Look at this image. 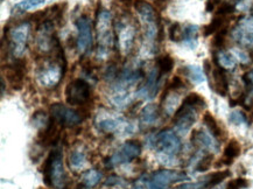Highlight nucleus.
Listing matches in <instances>:
<instances>
[{"mask_svg":"<svg viewBox=\"0 0 253 189\" xmlns=\"http://www.w3.org/2000/svg\"><path fill=\"white\" fill-rule=\"evenodd\" d=\"M230 53L233 55V57L236 58L237 62H239V63L242 64H249L250 61H251L250 55L246 53L245 50H243L242 48H232V49L230 50Z\"/></svg>","mask_w":253,"mask_h":189,"instance_id":"37","label":"nucleus"},{"mask_svg":"<svg viewBox=\"0 0 253 189\" xmlns=\"http://www.w3.org/2000/svg\"><path fill=\"white\" fill-rule=\"evenodd\" d=\"M91 89L83 78H75L66 88V100L70 105H84L90 99Z\"/></svg>","mask_w":253,"mask_h":189,"instance_id":"9","label":"nucleus"},{"mask_svg":"<svg viewBox=\"0 0 253 189\" xmlns=\"http://www.w3.org/2000/svg\"><path fill=\"white\" fill-rule=\"evenodd\" d=\"M49 118L46 115V112L42 111V110H39L33 115V124L37 128L40 129H44L47 128V125L49 124Z\"/></svg>","mask_w":253,"mask_h":189,"instance_id":"35","label":"nucleus"},{"mask_svg":"<svg viewBox=\"0 0 253 189\" xmlns=\"http://www.w3.org/2000/svg\"><path fill=\"white\" fill-rule=\"evenodd\" d=\"M26 75V61L22 58H17L12 66L6 70V78L14 90H21L24 86V80Z\"/></svg>","mask_w":253,"mask_h":189,"instance_id":"17","label":"nucleus"},{"mask_svg":"<svg viewBox=\"0 0 253 189\" xmlns=\"http://www.w3.org/2000/svg\"><path fill=\"white\" fill-rule=\"evenodd\" d=\"M77 40L76 48L80 54H85L92 47V28L89 17L82 15L76 21Z\"/></svg>","mask_w":253,"mask_h":189,"instance_id":"14","label":"nucleus"},{"mask_svg":"<svg viewBox=\"0 0 253 189\" xmlns=\"http://www.w3.org/2000/svg\"><path fill=\"white\" fill-rule=\"evenodd\" d=\"M162 74L159 68L155 66L148 71L146 83L137 91V97L145 100H151L157 96L159 88H160V80Z\"/></svg>","mask_w":253,"mask_h":189,"instance_id":"15","label":"nucleus"},{"mask_svg":"<svg viewBox=\"0 0 253 189\" xmlns=\"http://www.w3.org/2000/svg\"><path fill=\"white\" fill-rule=\"evenodd\" d=\"M135 11H137L139 22L144 34V45L141 48V55L144 57L153 56L157 53V46L155 42L160 39V27H159V21L157 17L155 8L150 2L146 0H134L133 2Z\"/></svg>","mask_w":253,"mask_h":189,"instance_id":"1","label":"nucleus"},{"mask_svg":"<svg viewBox=\"0 0 253 189\" xmlns=\"http://www.w3.org/2000/svg\"><path fill=\"white\" fill-rule=\"evenodd\" d=\"M230 174H231V173H230L228 169L212 173V174H210L209 177H208L207 188H213L216 187V186H218L219 184H222L225 179H228L230 177Z\"/></svg>","mask_w":253,"mask_h":189,"instance_id":"30","label":"nucleus"},{"mask_svg":"<svg viewBox=\"0 0 253 189\" xmlns=\"http://www.w3.org/2000/svg\"><path fill=\"white\" fill-rule=\"evenodd\" d=\"M64 74H66V70H64L62 63L60 61L47 60L43 61V63L38 68L37 78L38 82L42 87L51 89V88L56 87L60 83L61 78L63 77Z\"/></svg>","mask_w":253,"mask_h":189,"instance_id":"6","label":"nucleus"},{"mask_svg":"<svg viewBox=\"0 0 253 189\" xmlns=\"http://www.w3.org/2000/svg\"><path fill=\"white\" fill-rule=\"evenodd\" d=\"M116 29L117 35H118V47L121 53L126 56L131 53L133 49V45H134L135 35H137V31L135 27L128 21L125 20V18L119 19L116 22Z\"/></svg>","mask_w":253,"mask_h":189,"instance_id":"12","label":"nucleus"},{"mask_svg":"<svg viewBox=\"0 0 253 189\" xmlns=\"http://www.w3.org/2000/svg\"><path fill=\"white\" fill-rule=\"evenodd\" d=\"M151 1L154 4L155 8L162 11V9H165L167 7L168 4L170 2V0H151Z\"/></svg>","mask_w":253,"mask_h":189,"instance_id":"43","label":"nucleus"},{"mask_svg":"<svg viewBox=\"0 0 253 189\" xmlns=\"http://www.w3.org/2000/svg\"><path fill=\"white\" fill-rule=\"evenodd\" d=\"M226 34H228V26H225V27L219 29V31L215 34V37H213V39H212L213 47L217 48V49H220V48L224 46Z\"/></svg>","mask_w":253,"mask_h":189,"instance_id":"36","label":"nucleus"},{"mask_svg":"<svg viewBox=\"0 0 253 189\" xmlns=\"http://www.w3.org/2000/svg\"><path fill=\"white\" fill-rule=\"evenodd\" d=\"M97 129L105 133L117 136H128L134 131V126L125 117L112 113H99L96 119Z\"/></svg>","mask_w":253,"mask_h":189,"instance_id":"5","label":"nucleus"},{"mask_svg":"<svg viewBox=\"0 0 253 189\" xmlns=\"http://www.w3.org/2000/svg\"><path fill=\"white\" fill-rule=\"evenodd\" d=\"M200 27L197 25H187L183 27L182 45L189 49H195L197 47V38H199Z\"/></svg>","mask_w":253,"mask_h":189,"instance_id":"22","label":"nucleus"},{"mask_svg":"<svg viewBox=\"0 0 253 189\" xmlns=\"http://www.w3.org/2000/svg\"><path fill=\"white\" fill-rule=\"evenodd\" d=\"M237 26L241 29H243L244 32H246V33L253 35V15H249V17L243 18Z\"/></svg>","mask_w":253,"mask_h":189,"instance_id":"39","label":"nucleus"},{"mask_svg":"<svg viewBox=\"0 0 253 189\" xmlns=\"http://www.w3.org/2000/svg\"><path fill=\"white\" fill-rule=\"evenodd\" d=\"M180 104V94L178 91L175 90H166L162 97V106H164V111L166 115L170 116L176 112V107Z\"/></svg>","mask_w":253,"mask_h":189,"instance_id":"21","label":"nucleus"},{"mask_svg":"<svg viewBox=\"0 0 253 189\" xmlns=\"http://www.w3.org/2000/svg\"><path fill=\"white\" fill-rule=\"evenodd\" d=\"M216 63L223 69H233L236 67L237 61L230 51L219 50L216 54Z\"/></svg>","mask_w":253,"mask_h":189,"instance_id":"28","label":"nucleus"},{"mask_svg":"<svg viewBox=\"0 0 253 189\" xmlns=\"http://www.w3.org/2000/svg\"><path fill=\"white\" fill-rule=\"evenodd\" d=\"M69 164L70 167L74 168L75 171L83 169L87 164V159L85 152L82 148H75L70 153L69 156Z\"/></svg>","mask_w":253,"mask_h":189,"instance_id":"25","label":"nucleus"},{"mask_svg":"<svg viewBox=\"0 0 253 189\" xmlns=\"http://www.w3.org/2000/svg\"><path fill=\"white\" fill-rule=\"evenodd\" d=\"M43 181L47 187L64 189L67 186V172L63 165V155L60 149L51 151L42 165Z\"/></svg>","mask_w":253,"mask_h":189,"instance_id":"3","label":"nucleus"},{"mask_svg":"<svg viewBox=\"0 0 253 189\" xmlns=\"http://www.w3.org/2000/svg\"><path fill=\"white\" fill-rule=\"evenodd\" d=\"M119 2H121V4L124 6V7H131V5L133 4V0H119Z\"/></svg>","mask_w":253,"mask_h":189,"instance_id":"45","label":"nucleus"},{"mask_svg":"<svg viewBox=\"0 0 253 189\" xmlns=\"http://www.w3.org/2000/svg\"><path fill=\"white\" fill-rule=\"evenodd\" d=\"M29 31L31 26L28 22H22V24L15 26L9 31V49L14 57L20 58L26 50V45H27Z\"/></svg>","mask_w":253,"mask_h":189,"instance_id":"11","label":"nucleus"},{"mask_svg":"<svg viewBox=\"0 0 253 189\" xmlns=\"http://www.w3.org/2000/svg\"><path fill=\"white\" fill-rule=\"evenodd\" d=\"M141 154V144L138 140H128L123 144L109 159L110 167L128 164L140 156Z\"/></svg>","mask_w":253,"mask_h":189,"instance_id":"10","label":"nucleus"},{"mask_svg":"<svg viewBox=\"0 0 253 189\" xmlns=\"http://www.w3.org/2000/svg\"><path fill=\"white\" fill-rule=\"evenodd\" d=\"M157 67L162 75L169 74L174 68V58L168 54L159 56L157 60Z\"/></svg>","mask_w":253,"mask_h":189,"instance_id":"29","label":"nucleus"},{"mask_svg":"<svg viewBox=\"0 0 253 189\" xmlns=\"http://www.w3.org/2000/svg\"><path fill=\"white\" fill-rule=\"evenodd\" d=\"M225 26H228V20H226V17L216 15V17L211 20V22L204 27L203 35L204 37H210L211 34H216L219 29L225 27Z\"/></svg>","mask_w":253,"mask_h":189,"instance_id":"27","label":"nucleus"},{"mask_svg":"<svg viewBox=\"0 0 253 189\" xmlns=\"http://www.w3.org/2000/svg\"><path fill=\"white\" fill-rule=\"evenodd\" d=\"M199 111L200 110L197 107L182 102L173 117L175 131L180 135H186L187 132H189V130L196 123Z\"/></svg>","mask_w":253,"mask_h":189,"instance_id":"7","label":"nucleus"},{"mask_svg":"<svg viewBox=\"0 0 253 189\" xmlns=\"http://www.w3.org/2000/svg\"><path fill=\"white\" fill-rule=\"evenodd\" d=\"M236 9V5H233L232 2H222L219 5V7L217 8L216 15H220V17H228V15L232 14Z\"/></svg>","mask_w":253,"mask_h":189,"instance_id":"38","label":"nucleus"},{"mask_svg":"<svg viewBox=\"0 0 253 189\" xmlns=\"http://www.w3.org/2000/svg\"><path fill=\"white\" fill-rule=\"evenodd\" d=\"M222 0H207V4H206V11L207 12H212L215 7L218 4H220Z\"/></svg>","mask_w":253,"mask_h":189,"instance_id":"44","label":"nucleus"},{"mask_svg":"<svg viewBox=\"0 0 253 189\" xmlns=\"http://www.w3.org/2000/svg\"><path fill=\"white\" fill-rule=\"evenodd\" d=\"M182 71L194 84H202L203 82H206L207 74L202 67L196 66V64H191V66L183 67Z\"/></svg>","mask_w":253,"mask_h":189,"instance_id":"23","label":"nucleus"},{"mask_svg":"<svg viewBox=\"0 0 253 189\" xmlns=\"http://www.w3.org/2000/svg\"><path fill=\"white\" fill-rule=\"evenodd\" d=\"M249 186V182L246 179H243V178H238V179H235V180H231L226 186L225 189H243V188H246Z\"/></svg>","mask_w":253,"mask_h":189,"instance_id":"41","label":"nucleus"},{"mask_svg":"<svg viewBox=\"0 0 253 189\" xmlns=\"http://www.w3.org/2000/svg\"><path fill=\"white\" fill-rule=\"evenodd\" d=\"M160 122V109L157 104H146L139 112V128L142 131L148 130Z\"/></svg>","mask_w":253,"mask_h":189,"instance_id":"18","label":"nucleus"},{"mask_svg":"<svg viewBox=\"0 0 253 189\" xmlns=\"http://www.w3.org/2000/svg\"><path fill=\"white\" fill-rule=\"evenodd\" d=\"M210 74H211V76H210V87L219 96H226L229 93V81L224 69L217 64L215 68H212V70L207 73V75Z\"/></svg>","mask_w":253,"mask_h":189,"instance_id":"19","label":"nucleus"},{"mask_svg":"<svg viewBox=\"0 0 253 189\" xmlns=\"http://www.w3.org/2000/svg\"><path fill=\"white\" fill-rule=\"evenodd\" d=\"M183 102L197 107L199 110H202L207 106V102L206 99H204V97H202L200 94H196V93H191L189 94H187L186 98L183 99Z\"/></svg>","mask_w":253,"mask_h":189,"instance_id":"32","label":"nucleus"},{"mask_svg":"<svg viewBox=\"0 0 253 189\" xmlns=\"http://www.w3.org/2000/svg\"><path fill=\"white\" fill-rule=\"evenodd\" d=\"M106 187H113V186H125V181L119 177H110L105 181Z\"/></svg>","mask_w":253,"mask_h":189,"instance_id":"42","label":"nucleus"},{"mask_svg":"<svg viewBox=\"0 0 253 189\" xmlns=\"http://www.w3.org/2000/svg\"><path fill=\"white\" fill-rule=\"evenodd\" d=\"M186 88V83L183 82V80L180 76H174L171 78L170 83L168 84L167 90H175V91H180Z\"/></svg>","mask_w":253,"mask_h":189,"instance_id":"40","label":"nucleus"},{"mask_svg":"<svg viewBox=\"0 0 253 189\" xmlns=\"http://www.w3.org/2000/svg\"><path fill=\"white\" fill-rule=\"evenodd\" d=\"M44 4H46V0H21L18 4H15L14 9L17 8L21 12H26L41 7Z\"/></svg>","mask_w":253,"mask_h":189,"instance_id":"31","label":"nucleus"},{"mask_svg":"<svg viewBox=\"0 0 253 189\" xmlns=\"http://www.w3.org/2000/svg\"><path fill=\"white\" fill-rule=\"evenodd\" d=\"M229 122L233 125H249L248 117L245 116L244 112L239 111V110H233L229 115Z\"/></svg>","mask_w":253,"mask_h":189,"instance_id":"33","label":"nucleus"},{"mask_svg":"<svg viewBox=\"0 0 253 189\" xmlns=\"http://www.w3.org/2000/svg\"><path fill=\"white\" fill-rule=\"evenodd\" d=\"M97 41H98V50L97 57L105 60L109 56L110 50L113 47V26L112 15L108 9H100L97 14Z\"/></svg>","mask_w":253,"mask_h":189,"instance_id":"4","label":"nucleus"},{"mask_svg":"<svg viewBox=\"0 0 253 189\" xmlns=\"http://www.w3.org/2000/svg\"><path fill=\"white\" fill-rule=\"evenodd\" d=\"M241 151H242L241 144H239L236 139L230 140L228 145L225 146L224 152H223V156L222 159H220V165L230 166L231 164H233L235 159L241 154Z\"/></svg>","mask_w":253,"mask_h":189,"instance_id":"20","label":"nucleus"},{"mask_svg":"<svg viewBox=\"0 0 253 189\" xmlns=\"http://www.w3.org/2000/svg\"><path fill=\"white\" fill-rule=\"evenodd\" d=\"M102 180V173L96 169H89L83 174L82 177V185L85 189H91L96 187Z\"/></svg>","mask_w":253,"mask_h":189,"instance_id":"26","label":"nucleus"},{"mask_svg":"<svg viewBox=\"0 0 253 189\" xmlns=\"http://www.w3.org/2000/svg\"><path fill=\"white\" fill-rule=\"evenodd\" d=\"M50 116L58 125L64 128H74L82 123L84 117L77 110L62 103H53L50 105Z\"/></svg>","mask_w":253,"mask_h":189,"instance_id":"8","label":"nucleus"},{"mask_svg":"<svg viewBox=\"0 0 253 189\" xmlns=\"http://www.w3.org/2000/svg\"><path fill=\"white\" fill-rule=\"evenodd\" d=\"M210 189H225V187H218V186H216V187L210 188Z\"/></svg>","mask_w":253,"mask_h":189,"instance_id":"47","label":"nucleus"},{"mask_svg":"<svg viewBox=\"0 0 253 189\" xmlns=\"http://www.w3.org/2000/svg\"><path fill=\"white\" fill-rule=\"evenodd\" d=\"M151 146L157 149L162 164L174 166L177 164L176 156L182 149V142L173 130H164L157 133L150 140Z\"/></svg>","mask_w":253,"mask_h":189,"instance_id":"2","label":"nucleus"},{"mask_svg":"<svg viewBox=\"0 0 253 189\" xmlns=\"http://www.w3.org/2000/svg\"><path fill=\"white\" fill-rule=\"evenodd\" d=\"M203 123L204 125L207 126L208 131H209L211 135L215 137V138L220 142L222 139H224V132H223V130L220 129L219 124L217 123V120L215 117H213L211 113L210 112H206L203 115Z\"/></svg>","mask_w":253,"mask_h":189,"instance_id":"24","label":"nucleus"},{"mask_svg":"<svg viewBox=\"0 0 253 189\" xmlns=\"http://www.w3.org/2000/svg\"><path fill=\"white\" fill-rule=\"evenodd\" d=\"M5 94V81L4 77H1V96H4Z\"/></svg>","mask_w":253,"mask_h":189,"instance_id":"46","label":"nucleus"},{"mask_svg":"<svg viewBox=\"0 0 253 189\" xmlns=\"http://www.w3.org/2000/svg\"><path fill=\"white\" fill-rule=\"evenodd\" d=\"M182 34H183V28L181 27V25L178 22H174L170 25L169 31H168V35H169L170 41L173 42H181L182 41Z\"/></svg>","mask_w":253,"mask_h":189,"instance_id":"34","label":"nucleus"},{"mask_svg":"<svg viewBox=\"0 0 253 189\" xmlns=\"http://www.w3.org/2000/svg\"><path fill=\"white\" fill-rule=\"evenodd\" d=\"M188 177L182 172L170 171V169H161L155 172L147 180L148 189H167L175 182L187 180Z\"/></svg>","mask_w":253,"mask_h":189,"instance_id":"13","label":"nucleus"},{"mask_svg":"<svg viewBox=\"0 0 253 189\" xmlns=\"http://www.w3.org/2000/svg\"><path fill=\"white\" fill-rule=\"evenodd\" d=\"M191 144L196 146L199 149H207L210 153L219 152V142L213 137L209 131H204V130H194L191 133Z\"/></svg>","mask_w":253,"mask_h":189,"instance_id":"16","label":"nucleus"}]
</instances>
